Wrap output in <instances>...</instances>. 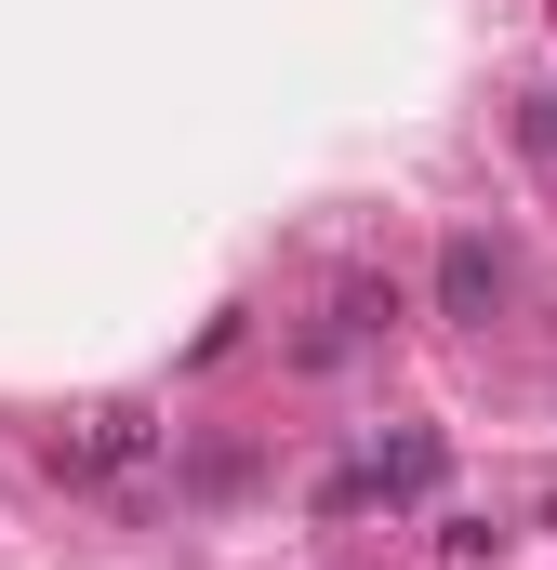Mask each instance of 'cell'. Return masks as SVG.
Returning <instances> with one entry per match:
<instances>
[{"mask_svg": "<svg viewBox=\"0 0 557 570\" xmlns=\"http://www.w3.org/2000/svg\"><path fill=\"white\" fill-rule=\"evenodd\" d=\"M438 305H451V318H491V305H505V253H491L478 226L438 253Z\"/></svg>", "mask_w": 557, "mask_h": 570, "instance_id": "cell-1", "label": "cell"}]
</instances>
